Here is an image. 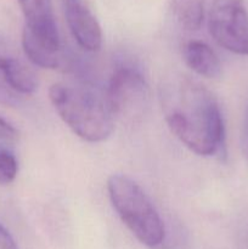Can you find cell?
<instances>
[{"label": "cell", "mask_w": 248, "mask_h": 249, "mask_svg": "<svg viewBox=\"0 0 248 249\" xmlns=\"http://www.w3.org/2000/svg\"><path fill=\"white\" fill-rule=\"evenodd\" d=\"M160 105L168 128L191 152L209 157L223 150V114L204 85L185 75L173 77L160 87Z\"/></svg>", "instance_id": "cell-1"}, {"label": "cell", "mask_w": 248, "mask_h": 249, "mask_svg": "<svg viewBox=\"0 0 248 249\" xmlns=\"http://www.w3.org/2000/svg\"><path fill=\"white\" fill-rule=\"evenodd\" d=\"M49 99L63 123L88 142H101L112 135L114 118L106 97L88 85L56 83Z\"/></svg>", "instance_id": "cell-2"}, {"label": "cell", "mask_w": 248, "mask_h": 249, "mask_svg": "<svg viewBox=\"0 0 248 249\" xmlns=\"http://www.w3.org/2000/svg\"><path fill=\"white\" fill-rule=\"evenodd\" d=\"M107 191L112 207L139 242L148 248L162 246L164 223L138 182L126 175L113 174L107 181Z\"/></svg>", "instance_id": "cell-3"}, {"label": "cell", "mask_w": 248, "mask_h": 249, "mask_svg": "<svg viewBox=\"0 0 248 249\" xmlns=\"http://www.w3.org/2000/svg\"><path fill=\"white\" fill-rule=\"evenodd\" d=\"M105 97L113 118L134 124L140 122L147 111L150 89L135 66L121 63L109 78Z\"/></svg>", "instance_id": "cell-4"}, {"label": "cell", "mask_w": 248, "mask_h": 249, "mask_svg": "<svg viewBox=\"0 0 248 249\" xmlns=\"http://www.w3.org/2000/svg\"><path fill=\"white\" fill-rule=\"evenodd\" d=\"M208 29L221 48L248 56V11L243 0H213Z\"/></svg>", "instance_id": "cell-5"}, {"label": "cell", "mask_w": 248, "mask_h": 249, "mask_svg": "<svg viewBox=\"0 0 248 249\" xmlns=\"http://www.w3.org/2000/svg\"><path fill=\"white\" fill-rule=\"evenodd\" d=\"M65 17L71 34L85 51L95 53L102 45L99 21L85 0H62Z\"/></svg>", "instance_id": "cell-6"}, {"label": "cell", "mask_w": 248, "mask_h": 249, "mask_svg": "<svg viewBox=\"0 0 248 249\" xmlns=\"http://www.w3.org/2000/svg\"><path fill=\"white\" fill-rule=\"evenodd\" d=\"M26 18L24 29L39 40L61 49L60 34L53 17L50 0H17Z\"/></svg>", "instance_id": "cell-7"}, {"label": "cell", "mask_w": 248, "mask_h": 249, "mask_svg": "<svg viewBox=\"0 0 248 249\" xmlns=\"http://www.w3.org/2000/svg\"><path fill=\"white\" fill-rule=\"evenodd\" d=\"M182 57L190 70L204 78H216L221 72V63L215 51L199 40H191L184 46Z\"/></svg>", "instance_id": "cell-8"}, {"label": "cell", "mask_w": 248, "mask_h": 249, "mask_svg": "<svg viewBox=\"0 0 248 249\" xmlns=\"http://www.w3.org/2000/svg\"><path fill=\"white\" fill-rule=\"evenodd\" d=\"M22 48L27 58L33 65L46 70H56L62 63V50L53 48L39 40L31 32L23 28L22 33Z\"/></svg>", "instance_id": "cell-9"}, {"label": "cell", "mask_w": 248, "mask_h": 249, "mask_svg": "<svg viewBox=\"0 0 248 249\" xmlns=\"http://www.w3.org/2000/svg\"><path fill=\"white\" fill-rule=\"evenodd\" d=\"M4 82L18 95H31L38 89L35 72L19 58L14 57L1 71Z\"/></svg>", "instance_id": "cell-10"}, {"label": "cell", "mask_w": 248, "mask_h": 249, "mask_svg": "<svg viewBox=\"0 0 248 249\" xmlns=\"http://www.w3.org/2000/svg\"><path fill=\"white\" fill-rule=\"evenodd\" d=\"M172 11L182 29L196 32L204 21V0H173Z\"/></svg>", "instance_id": "cell-11"}, {"label": "cell", "mask_w": 248, "mask_h": 249, "mask_svg": "<svg viewBox=\"0 0 248 249\" xmlns=\"http://www.w3.org/2000/svg\"><path fill=\"white\" fill-rule=\"evenodd\" d=\"M18 163L16 157L7 148L0 147V185H9L16 179Z\"/></svg>", "instance_id": "cell-12"}, {"label": "cell", "mask_w": 248, "mask_h": 249, "mask_svg": "<svg viewBox=\"0 0 248 249\" xmlns=\"http://www.w3.org/2000/svg\"><path fill=\"white\" fill-rule=\"evenodd\" d=\"M19 102V95L11 89L6 83L0 82V105L16 106Z\"/></svg>", "instance_id": "cell-13"}, {"label": "cell", "mask_w": 248, "mask_h": 249, "mask_svg": "<svg viewBox=\"0 0 248 249\" xmlns=\"http://www.w3.org/2000/svg\"><path fill=\"white\" fill-rule=\"evenodd\" d=\"M18 138V131L4 118L0 117V140L14 141Z\"/></svg>", "instance_id": "cell-14"}, {"label": "cell", "mask_w": 248, "mask_h": 249, "mask_svg": "<svg viewBox=\"0 0 248 249\" xmlns=\"http://www.w3.org/2000/svg\"><path fill=\"white\" fill-rule=\"evenodd\" d=\"M14 57L15 56L12 55L11 50L9 49L7 44L0 38V72L6 67L7 63H9Z\"/></svg>", "instance_id": "cell-15"}, {"label": "cell", "mask_w": 248, "mask_h": 249, "mask_svg": "<svg viewBox=\"0 0 248 249\" xmlns=\"http://www.w3.org/2000/svg\"><path fill=\"white\" fill-rule=\"evenodd\" d=\"M0 249H18L9 231L0 224Z\"/></svg>", "instance_id": "cell-16"}]
</instances>
